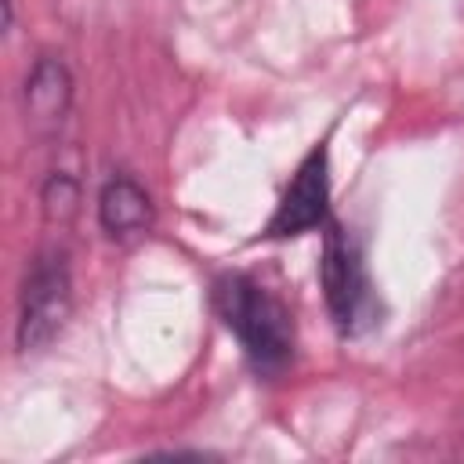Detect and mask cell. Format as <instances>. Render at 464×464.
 Wrapping results in <instances>:
<instances>
[{
    "mask_svg": "<svg viewBox=\"0 0 464 464\" xmlns=\"http://www.w3.org/2000/svg\"><path fill=\"white\" fill-rule=\"evenodd\" d=\"M214 308L225 326L239 337L246 362L257 377H276L294 359V319L279 297L257 279L228 272L214 283Z\"/></svg>",
    "mask_w": 464,
    "mask_h": 464,
    "instance_id": "cell-1",
    "label": "cell"
},
{
    "mask_svg": "<svg viewBox=\"0 0 464 464\" xmlns=\"http://www.w3.org/2000/svg\"><path fill=\"white\" fill-rule=\"evenodd\" d=\"M40 203H44V214H47L51 221H69V218L76 214V203H80V185H76V178H69L65 170H54V174L44 181Z\"/></svg>",
    "mask_w": 464,
    "mask_h": 464,
    "instance_id": "cell-7",
    "label": "cell"
},
{
    "mask_svg": "<svg viewBox=\"0 0 464 464\" xmlns=\"http://www.w3.org/2000/svg\"><path fill=\"white\" fill-rule=\"evenodd\" d=\"M326 221H330V149L326 141H315L308 156L297 163L276 214L268 218L257 239L304 236L312 228H326Z\"/></svg>",
    "mask_w": 464,
    "mask_h": 464,
    "instance_id": "cell-4",
    "label": "cell"
},
{
    "mask_svg": "<svg viewBox=\"0 0 464 464\" xmlns=\"http://www.w3.org/2000/svg\"><path fill=\"white\" fill-rule=\"evenodd\" d=\"M22 102H25V120L36 130H54L65 120L69 102H72V76H69L65 62L51 58V54L36 58L33 72L25 76Z\"/></svg>",
    "mask_w": 464,
    "mask_h": 464,
    "instance_id": "cell-5",
    "label": "cell"
},
{
    "mask_svg": "<svg viewBox=\"0 0 464 464\" xmlns=\"http://www.w3.org/2000/svg\"><path fill=\"white\" fill-rule=\"evenodd\" d=\"M72 312V276L62 250H44L22 283V304H18V352H40L47 348L65 319Z\"/></svg>",
    "mask_w": 464,
    "mask_h": 464,
    "instance_id": "cell-2",
    "label": "cell"
},
{
    "mask_svg": "<svg viewBox=\"0 0 464 464\" xmlns=\"http://www.w3.org/2000/svg\"><path fill=\"white\" fill-rule=\"evenodd\" d=\"M98 221L112 239L138 236L152 225V199L134 178L116 174L105 181V188L98 196Z\"/></svg>",
    "mask_w": 464,
    "mask_h": 464,
    "instance_id": "cell-6",
    "label": "cell"
},
{
    "mask_svg": "<svg viewBox=\"0 0 464 464\" xmlns=\"http://www.w3.org/2000/svg\"><path fill=\"white\" fill-rule=\"evenodd\" d=\"M319 283L326 294L330 319L341 334H359L362 326L373 323V286H370L366 265L337 221H326Z\"/></svg>",
    "mask_w": 464,
    "mask_h": 464,
    "instance_id": "cell-3",
    "label": "cell"
}]
</instances>
